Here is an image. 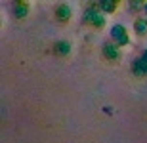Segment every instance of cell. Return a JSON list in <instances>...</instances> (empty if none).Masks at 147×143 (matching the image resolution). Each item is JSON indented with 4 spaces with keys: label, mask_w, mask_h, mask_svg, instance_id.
Listing matches in <instances>:
<instances>
[{
    "label": "cell",
    "mask_w": 147,
    "mask_h": 143,
    "mask_svg": "<svg viewBox=\"0 0 147 143\" xmlns=\"http://www.w3.org/2000/svg\"><path fill=\"white\" fill-rule=\"evenodd\" d=\"M82 19H84V23L86 25H90V27L94 29H103L105 27V13L99 8H96V6H90L86 11H84V15H82Z\"/></svg>",
    "instance_id": "cell-1"
},
{
    "label": "cell",
    "mask_w": 147,
    "mask_h": 143,
    "mask_svg": "<svg viewBox=\"0 0 147 143\" xmlns=\"http://www.w3.org/2000/svg\"><path fill=\"white\" fill-rule=\"evenodd\" d=\"M111 38H113L115 44H119V46H126L130 42L128 31H126V27H122V25H113V27H111Z\"/></svg>",
    "instance_id": "cell-2"
},
{
    "label": "cell",
    "mask_w": 147,
    "mask_h": 143,
    "mask_svg": "<svg viewBox=\"0 0 147 143\" xmlns=\"http://www.w3.org/2000/svg\"><path fill=\"white\" fill-rule=\"evenodd\" d=\"M132 73L136 77H147V50L132 63Z\"/></svg>",
    "instance_id": "cell-3"
},
{
    "label": "cell",
    "mask_w": 147,
    "mask_h": 143,
    "mask_svg": "<svg viewBox=\"0 0 147 143\" xmlns=\"http://www.w3.org/2000/svg\"><path fill=\"white\" fill-rule=\"evenodd\" d=\"M120 46L119 44H115V42H107V44H103V55H105V59L107 61H113V63H117V61L120 59Z\"/></svg>",
    "instance_id": "cell-4"
},
{
    "label": "cell",
    "mask_w": 147,
    "mask_h": 143,
    "mask_svg": "<svg viewBox=\"0 0 147 143\" xmlns=\"http://www.w3.org/2000/svg\"><path fill=\"white\" fill-rule=\"evenodd\" d=\"M55 17H57V21L61 23H67L69 19L73 17V10L69 4H59L57 8H55Z\"/></svg>",
    "instance_id": "cell-5"
},
{
    "label": "cell",
    "mask_w": 147,
    "mask_h": 143,
    "mask_svg": "<svg viewBox=\"0 0 147 143\" xmlns=\"http://www.w3.org/2000/svg\"><path fill=\"white\" fill-rule=\"evenodd\" d=\"M120 0H99L98 2V8L103 13H115L117 11V8H119Z\"/></svg>",
    "instance_id": "cell-6"
},
{
    "label": "cell",
    "mask_w": 147,
    "mask_h": 143,
    "mask_svg": "<svg viewBox=\"0 0 147 143\" xmlns=\"http://www.w3.org/2000/svg\"><path fill=\"white\" fill-rule=\"evenodd\" d=\"M29 15V4L27 2H16L13 4V17L16 19H25Z\"/></svg>",
    "instance_id": "cell-7"
},
{
    "label": "cell",
    "mask_w": 147,
    "mask_h": 143,
    "mask_svg": "<svg viewBox=\"0 0 147 143\" xmlns=\"http://www.w3.org/2000/svg\"><path fill=\"white\" fill-rule=\"evenodd\" d=\"M54 52L61 57H65V55L71 54V44L67 42V40H59V42H55L54 44Z\"/></svg>",
    "instance_id": "cell-8"
},
{
    "label": "cell",
    "mask_w": 147,
    "mask_h": 143,
    "mask_svg": "<svg viewBox=\"0 0 147 143\" xmlns=\"http://www.w3.org/2000/svg\"><path fill=\"white\" fill-rule=\"evenodd\" d=\"M134 31L138 36H145L147 34V17H138L134 21Z\"/></svg>",
    "instance_id": "cell-9"
},
{
    "label": "cell",
    "mask_w": 147,
    "mask_h": 143,
    "mask_svg": "<svg viewBox=\"0 0 147 143\" xmlns=\"http://www.w3.org/2000/svg\"><path fill=\"white\" fill-rule=\"evenodd\" d=\"M147 0H130V8L132 10H140V8H143L145 6Z\"/></svg>",
    "instance_id": "cell-10"
},
{
    "label": "cell",
    "mask_w": 147,
    "mask_h": 143,
    "mask_svg": "<svg viewBox=\"0 0 147 143\" xmlns=\"http://www.w3.org/2000/svg\"><path fill=\"white\" fill-rule=\"evenodd\" d=\"M143 10H145V17H147V2H145V6H143Z\"/></svg>",
    "instance_id": "cell-11"
},
{
    "label": "cell",
    "mask_w": 147,
    "mask_h": 143,
    "mask_svg": "<svg viewBox=\"0 0 147 143\" xmlns=\"http://www.w3.org/2000/svg\"><path fill=\"white\" fill-rule=\"evenodd\" d=\"M16 2H27V0H16Z\"/></svg>",
    "instance_id": "cell-12"
}]
</instances>
